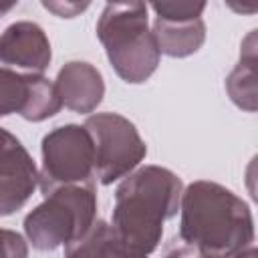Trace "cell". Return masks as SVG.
<instances>
[{
    "instance_id": "7a4b0ae2",
    "label": "cell",
    "mask_w": 258,
    "mask_h": 258,
    "mask_svg": "<svg viewBox=\"0 0 258 258\" xmlns=\"http://www.w3.org/2000/svg\"><path fill=\"white\" fill-rule=\"evenodd\" d=\"M183 183L167 167L145 165L123 177L115 191L111 226L135 250L151 254L163 234V222L179 210Z\"/></svg>"
},
{
    "instance_id": "5b68a950",
    "label": "cell",
    "mask_w": 258,
    "mask_h": 258,
    "mask_svg": "<svg viewBox=\"0 0 258 258\" xmlns=\"http://www.w3.org/2000/svg\"><path fill=\"white\" fill-rule=\"evenodd\" d=\"M42 167L38 187L44 194L75 183H95V151L89 131L69 123L54 127L40 143Z\"/></svg>"
},
{
    "instance_id": "ba28073f",
    "label": "cell",
    "mask_w": 258,
    "mask_h": 258,
    "mask_svg": "<svg viewBox=\"0 0 258 258\" xmlns=\"http://www.w3.org/2000/svg\"><path fill=\"white\" fill-rule=\"evenodd\" d=\"M62 101L52 81L36 73H16L0 67V117L18 113L22 119L38 123L56 115Z\"/></svg>"
},
{
    "instance_id": "6da1fadb",
    "label": "cell",
    "mask_w": 258,
    "mask_h": 258,
    "mask_svg": "<svg viewBox=\"0 0 258 258\" xmlns=\"http://www.w3.org/2000/svg\"><path fill=\"white\" fill-rule=\"evenodd\" d=\"M179 238L202 258H236L254 246V218L232 189L198 179L181 191Z\"/></svg>"
},
{
    "instance_id": "9c48e42d",
    "label": "cell",
    "mask_w": 258,
    "mask_h": 258,
    "mask_svg": "<svg viewBox=\"0 0 258 258\" xmlns=\"http://www.w3.org/2000/svg\"><path fill=\"white\" fill-rule=\"evenodd\" d=\"M38 185V171L20 139L8 133L0 143V216L20 210Z\"/></svg>"
},
{
    "instance_id": "ac0fdd59",
    "label": "cell",
    "mask_w": 258,
    "mask_h": 258,
    "mask_svg": "<svg viewBox=\"0 0 258 258\" xmlns=\"http://www.w3.org/2000/svg\"><path fill=\"white\" fill-rule=\"evenodd\" d=\"M8 133H10V131H6V129H2V127H0V141H2V139H4Z\"/></svg>"
},
{
    "instance_id": "5bb4252c",
    "label": "cell",
    "mask_w": 258,
    "mask_h": 258,
    "mask_svg": "<svg viewBox=\"0 0 258 258\" xmlns=\"http://www.w3.org/2000/svg\"><path fill=\"white\" fill-rule=\"evenodd\" d=\"M0 258H28L26 240L14 230L0 228Z\"/></svg>"
},
{
    "instance_id": "9a60e30c",
    "label": "cell",
    "mask_w": 258,
    "mask_h": 258,
    "mask_svg": "<svg viewBox=\"0 0 258 258\" xmlns=\"http://www.w3.org/2000/svg\"><path fill=\"white\" fill-rule=\"evenodd\" d=\"M163 258H202V254L198 250H194L189 244H185L179 236H175L163 252Z\"/></svg>"
},
{
    "instance_id": "4fadbf2b",
    "label": "cell",
    "mask_w": 258,
    "mask_h": 258,
    "mask_svg": "<svg viewBox=\"0 0 258 258\" xmlns=\"http://www.w3.org/2000/svg\"><path fill=\"white\" fill-rule=\"evenodd\" d=\"M226 91L240 109L250 113L256 111V30H252L242 42L240 62L228 75Z\"/></svg>"
},
{
    "instance_id": "7c38bea8",
    "label": "cell",
    "mask_w": 258,
    "mask_h": 258,
    "mask_svg": "<svg viewBox=\"0 0 258 258\" xmlns=\"http://www.w3.org/2000/svg\"><path fill=\"white\" fill-rule=\"evenodd\" d=\"M64 258H147V254L129 246L109 222L95 220L81 238L64 246Z\"/></svg>"
},
{
    "instance_id": "3957f363",
    "label": "cell",
    "mask_w": 258,
    "mask_h": 258,
    "mask_svg": "<svg viewBox=\"0 0 258 258\" xmlns=\"http://www.w3.org/2000/svg\"><path fill=\"white\" fill-rule=\"evenodd\" d=\"M97 38L105 46L113 71L131 85L145 83L157 69L161 52L149 30L147 4L109 2L99 22Z\"/></svg>"
},
{
    "instance_id": "e0dca14e",
    "label": "cell",
    "mask_w": 258,
    "mask_h": 258,
    "mask_svg": "<svg viewBox=\"0 0 258 258\" xmlns=\"http://www.w3.org/2000/svg\"><path fill=\"white\" fill-rule=\"evenodd\" d=\"M14 6H16L14 2H10V4H2V2H0V14H4V12H8V10H10V8H14Z\"/></svg>"
},
{
    "instance_id": "52a82bcc",
    "label": "cell",
    "mask_w": 258,
    "mask_h": 258,
    "mask_svg": "<svg viewBox=\"0 0 258 258\" xmlns=\"http://www.w3.org/2000/svg\"><path fill=\"white\" fill-rule=\"evenodd\" d=\"M153 36L159 52L183 58L198 52L206 40L202 12L206 2H153Z\"/></svg>"
},
{
    "instance_id": "277c9868",
    "label": "cell",
    "mask_w": 258,
    "mask_h": 258,
    "mask_svg": "<svg viewBox=\"0 0 258 258\" xmlns=\"http://www.w3.org/2000/svg\"><path fill=\"white\" fill-rule=\"evenodd\" d=\"M97 220L95 183L62 185L44 194L24 218V234L36 250H54L81 238Z\"/></svg>"
},
{
    "instance_id": "8992f818",
    "label": "cell",
    "mask_w": 258,
    "mask_h": 258,
    "mask_svg": "<svg viewBox=\"0 0 258 258\" xmlns=\"http://www.w3.org/2000/svg\"><path fill=\"white\" fill-rule=\"evenodd\" d=\"M95 151V177L109 185L129 175L147 155V145L137 127L119 113H97L83 125Z\"/></svg>"
},
{
    "instance_id": "2e32d148",
    "label": "cell",
    "mask_w": 258,
    "mask_h": 258,
    "mask_svg": "<svg viewBox=\"0 0 258 258\" xmlns=\"http://www.w3.org/2000/svg\"><path fill=\"white\" fill-rule=\"evenodd\" d=\"M42 6L50 12H54L56 16H62V18H73L77 16L79 12H83L85 8H89V2H42Z\"/></svg>"
},
{
    "instance_id": "30bf717a",
    "label": "cell",
    "mask_w": 258,
    "mask_h": 258,
    "mask_svg": "<svg viewBox=\"0 0 258 258\" xmlns=\"http://www.w3.org/2000/svg\"><path fill=\"white\" fill-rule=\"evenodd\" d=\"M52 58L46 32L28 20L10 24L0 36V62L42 75Z\"/></svg>"
},
{
    "instance_id": "8fae6325",
    "label": "cell",
    "mask_w": 258,
    "mask_h": 258,
    "mask_svg": "<svg viewBox=\"0 0 258 258\" xmlns=\"http://www.w3.org/2000/svg\"><path fill=\"white\" fill-rule=\"evenodd\" d=\"M54 87L62 105L75 113H93L105 95L103 75L85 60L67 62L58 71Z\"/></svg>"
}]
</instances>
